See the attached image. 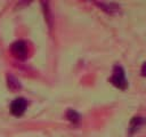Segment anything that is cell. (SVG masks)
<instances>
[{
  "instance_id": "cell-1",
  "label": "cell",
  "mask_w": 146,
  "mask_h": 137,
  "mask_svg": "<svg viewBox=\"0 0 146 137\" xmlns=\"http://www.w3.org/2000/svg\"><path fill=\"white\" fill-rule=\"evenodd\" d=\"M111 82L120 89H125L127 88L128 82H127V79H125V73H124V70L120 65L114 66L113 74H112V78H111Z\"/></svg>"
},
{
  "instance_id": "cell-2",
  "label": "cell",
  "mask_w": 146,
  "mask_h": 137,
  "mask_svg": "<svg viewBox=\"0 0 146 137\" xmlns=\"http://www.w3.org/2000/svg\"><path fill=\"white\" fill-rule=\"evenodd\" d=\"M26 106H27V102L25 98H16L10 104V113L15 116H19L25 112Z\"/></svg>"
},
{
  "instance_id": "cell-3",
  "label": "cell",
  "mask_w": 146,
  "mask_h": 137,
  "mask_svg": "<svg viewBox=\"0 0 146 137\" xmlns=\"http://www.w3.org/2000/svg\"><path fill=\"white\" fill-rule=\"evenodd\" d=\"M11 53L14 54L15 57L19 58V59H24L27 55V46L24 41L22 40H18L16 42H14L11 45Z\"/></svg>"
},
{
  "instance_id": "cell-4",
  "label": "cell",
  "mask_w": 146,
  "mask_h": 137,
  "mask_svg": "<svg viewBox=\"0 0 146 137\" xmlns=\"http://www.w3.org/2000/svg\"><path fill=\"white\" fill-rule=\"evenodd\" d=\"M144 122H145V119L144 118H133L131 120V123H130V130L131 131L137 130Z\"/></svg>"
},
{
  "instance_id": "cell-5",
  "label": "cell",
  "mask_w": 146,
  "mask_h": 137,
  "mask_svg": "<svg viewBox=\"0 0 146 137\" xmlns=\"http://www.w3.org/2000/svg\"><path fill=\"white\" fill-rule=\"evenodd\" d=\"M104 10H106V11H110V13H112V11H116L117 9H119V7L115 5V3H98Z\"/></svg>"
},
{
  "instance_id": "cell-6",
  "label": "cell",
  "mask_w": 146,
  "mask_h": 137,
  "mask_svg": "<svg viewBox=\"0 0 146 137\" xmlns=\"http://www.w3.org/2000/svg\"><path fill=\"white\" fill-rule=\"evenodd\" d=\"M67 118H68V120H71L72 122H78V121L80 120L79 113H76L74 110H68V111H67Z\"/></svg>"
},
{
  "instance_id": "cell-7",
  "label": "cell",
  "mask_w": 146,
  "mask_h": 137,
  "mask_svg": "<svg viewBox=\"0 0 146 137\" xmlns=\"http://www.w3.org/2000/svg\"><path fill=\"white\" fill-rule=\"evenodd\" d=\"M141 74L144 75V76H146V62L143 64V66H141Z\"/></svg>"
}]
</instances>
